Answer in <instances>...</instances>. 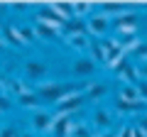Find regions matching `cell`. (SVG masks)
I'll use <instances>...</instances> for the list:
<instances>
[{"mask_svg":"<svg viewBox=\"0 0 147 137\" xmlns=\"http://www.w3.org/2000/svg\"><path fill=\"white\" fill-rule=\"evenodd\" d=\"M135 127H140V130L147 135V113H142V115H140V120H137V125H135Z\"/></svg>","mask_w":147,"mask_h":137,"instance_id":"4dcf8cb0","label":"cell"},{"mask_svg":"<svg viewBox=\"0 0 147 137\" xmlns=\"http://www.w3.org/2000/svg\"><path fill=\"white\" fill-rule=\"evenodd\" d=\"M93 10H96V7L91 5V3H74V17H79V20L88 17Z\"/></svg>","mask_w":147,"mask_h":137,"instance_id":"cb8c5ba5","label":"cell"},{"mask_svg":"<svg viewBox=\"0 0 147 137\" xmlns=\"http://www.w3.org/2000/svg\"><path fill=\"white\" fill-rule=\"evenodd\" d=\"M74 91H81V88L74 83H61V81H42V83L34 86V93L39 95V100L52 103V105H57L64 95L74 93Z\"/></svg>","mask_w":147,"mask_h":137,"instance_id":"6da1fadb","label":"cell"},{"mask_svg":"<svg viewBox=\"0 0 147 137\" xmlns=\"http://www.w3.org/2000/svg\"><path fill=\"white\" fill-rule=\"evenodd\" d=\"M110 27H113V20L105 17L100 10H93L88 17H86V34H88V37L103 39V37H108Z\"/></svg>","mask_w":147,"mask_h":137,"instance_id":"7a4b0ae2","label":"cell"},{"mask_svg":"<svg viewBox=\"0 0 147 137\" xmlns=\"http://www.w3.org/2000/svg\"><path fill=\"white\" fill-rule=\"evenodd\" d=\"M52 120H54V115H52L49 110H44V108L34 110V113H32V120H30L32 132H39V135L49 132V130H52Z\"/></svg>","mask_w":147,"mask_h":137,"instance_id":"8992f818","label":"cell"},{"mask_svg":"<svg viewBox=\"0 0 147 137\" xmlns=\"http://www.w3.org/2000/svg\"><path fill=\"white\" fill-rule=\"evenodd\" d=\"M0 137H20V132L12 125H7V127H0Z\"/></svg>","mask_w":147,"mask_h":137,"instance_id":"f1b7e54d","label":"cell"},{"mask_svg":"<svg viewBox=\"0 0 147 137\" xmlns=\"http://www.w3.org/2000/svg\"><path fill=\"white\" fill-rule=\"evenodd\" d=\"M132 56H135V64H147V42H140L135 49H132Z\"/></svg>","mask_w":147,"mask_h":137,"instance_id":"484cf974","label":"cell"},{"mask_svg":"<svg viewBox=\"0 0 147 137\" xmlns=\"http://www.w3.org/2000/svg\"><path fill=\"white\" fill-rule=\"evenodd\" d=\"M96 66H98V64H93V61H91L88 56H79L76 61H74L71 71H74L76 76H91V74L96 71Z\"/></svg>","mask_w":147,"mask_h":137,"instance_id":"9a60e30c","label":"cell"},{"mask_svg":"<svg viewBox=\"0 0 147 137\" xmlns=\"http://www.w3.org/2000/svg\"><path fill=\"white\" fill-rule=\"evenodd\" d=\"M22 71H25V76L30 81H42L44 76H47V64L44 61H37V59H30V61H25V66H22Z\"/></svg>","mask_w":147,"mask_h":137,"instance_id":"9c48e42d","label":"cell"},{"mask_svg":"<svg viewBox=\"0 0 147 137\" xmlns=\"http://www.w3.org/2000/svg\"><path fill=\"white\" fill-rule=\"evenodd\" d=\"M34 34H37V39H47V42H57L59 37H61V30H54V27H49V25H42V22H37L34 20Z\"/></svg>","mask_w":147,"mask_h":137,"instance_id":"4fadbf2b","label":"cell"},{"mask_svg":"<svg viewBox=\"0 0 147 137\" xmlns=\"http://www.w3.org/2000/svg\"><path fill=\"white\" fill-rule=\"evenodd\" d=\"M132 137H147V135L140 130V127H135V125H132Z\"/></svg>","mask_w":147,"mask_h":137,"instance_id":"d6a6232c","label":"cell"},{"mask_svg":"<svg viewBox=\"0 0 147 137\" xmlns=\"http://www.w3.org/2000/svg\"><path fill=\"white\" fill-rule=\"evenodd\" d=\"M137 10L132 7V10H127L125 15L115 17L113 20V30L118 32V34H123V37H130V34H137Z\"/></svg>","mask_w":147,"mask_h":137,"instance_id":"5b68a950","label":"cell"},{"mask_svg":"<svg viewBox=\"0 0 147 137\" xmlns=\"http://www.w3.org/2000/svg\"><path fill=\"white\" fill-rule=\"evenodd\" d=\"M0 52H5V42L3 39H0Z\"/></svg>","mask_w":147,"mask_h":137,"instance_id":"d590c367","label":"cell"},{"mask_svg":"<svg viewBox=\"0 0 147 137\" xmlns=\"http://www.w3.org/2000/svg\"><path fill=\"white\" fill-rule=\"evenodd\" d=\"M105 95H108V86L100 83V81H91V83H86V88H84V98L91 100V103H100Z\"/></svg>","mask_w":147,"mask_h":137,"instance_id":"8fae6325","label":"cell"},{"mask_svg":"<svg viewBox=\"0 0 147 137\" xmlns=\"http://www.w3.org/2000/svg\"><path fill=\"white\" fill-rule=\"evenodd\" d=\"M20 137H34V135H32V132H25V135H20Z\"/></svg>","mask_w":147,"mask_h":137,"instance_id":"8d00e7d4","label":"cell"},{"mask_svg":"<svg viewBox=\"0 0 147 137\" xmlns=\"http://www.w3.org/2000/svg\"><path fill=\"white\" fill-rule=\"evenodd\" d=\"M52 7H54V12H57L64 22H66V20H74V5H71V3H54Z\"/></svg>","mask_w":147,"mask_h":137,"instance_id":"ffe728a7","label":"cell"},{"mask_svg":"<svg viewBox=\"0 0 147 137\" xmlns=\"http://www.w3.org/2000/svg\"><path fill=\"white\" fill-rule=\"evenodd\" d=\"M115 137H132V125H130V122H127V125H123V130L118 132Z\"/></svg>","mask_w":147,"mask_h":137,"instance_id":"f546056e","label":"cell"},{"mask_svg":"<svg viewBox=\"0 0 147 137\" xmlns=\"http://www.w3.org/2000/svg\"><path fill=\"white\" fill-rule=\"evenodd\" d=\"M91 125H93L98 132H108V127L113 125V113H110L108 108L96 105V110L91 113Z\"/></svg>","mask_w":147,"mask_h":137,"instance_id":"52a82bcc","label":"cell"},{"mask_svg":"<svg viewBox=\"0 0 147 137\" xmlns=\"http://www.w3.org/2000/svg\"><path fill=\"white\" fill-rule=\"evenodd\" d=\"M17 105H20V108H25V110H32V113H34V110H39V108H44L37 93H25V95H20V98H17Z\"/></svg>","mask_w":147,"mask_h":137,"instance_id":"e0dca14e","label":"cell"},{"mask_svg":"<svg viewBox=\"0 0 147 137\" xmlns=\"http://www.w3.org/2000/svg\"><path fill=\"white\" fill-rule=\"evenodd\" d=\"M118 100H140V95H137V88L132 83H123L120 91H118Z\"/></svg>","mask_w":147,"mask_h":137,"instance_id":"44dd1931","label":"cell"},{"mask_svg":"<svg viewBox=\"0 0 147 137\" xmlns=\"http://www.w3.org/2000/svg\"><path fill=\"white\" fill-rule=\"evenodd\" d=\"M137 76L140 81H147V64H137Z\"/></svg>","mask_w":147,"mask_h":137,"instance_id":"1f68e13d","label":"cell"},{"mask_svg":"<svg viewBox=\"0 0 147 137\" xmlns=\"http://www.w3.org/2000/svg\"><path fill=\"white\" fill-rule=\"evenodd\" d=\"M0 32H3V22H0Z\"/></svg>","mask_w":147,"mask_h":137,"instance_id":"74e56055","label":"cell"},{"mask_svg":"<svg viewBox=\"0 0 147 137\" xmlns=\"http://www.w3.org/2000/svg\"><path fill=\"white\" fill-rule=\"evenodd\" d=\"M0 81H3V79H0Z\"/></svg>","mask_w":147,"mask_h":137,"instance_id":"f35d334b","label":"cell"},{"mask_svg":"<svg viewBox=\"0 0 147 137\" xmlns=\"http://www.w3.org/2000/svg\"><path fill=\"white\" fill-rule=\"evenodd\" d=\"M66 39V47L69 49H74V52H88V47H91V37L88 34H71V37H64Z\"/></svg>","mask_w":147,"mask_h":137,"instance_id":"5bb4252c","label":"cell"},{"mask_svg":"<svg viewBox=\"0 0 147 137\" xmlns=\"http://www.w3.org/2000/svg\"><path fill=\"white\" fill-rule=\"evenodd\" d=\"M140 42H142V39L137 37V34H130V37H123V39H120V47H123V52H125V56H127V54H132V49H135Z\"/></svg>","mask_w":147,"mask_h":137,"instance_id":"d4e9b609","label":"cell"},{"mask_svg":"<svg viewBox=\"0 0 147 137\" xmlns=\"http://www.w3.org/2000/svg\"><path fill=\"white\" fill-rule=\"evenodd\" d=\"M88 52H91V56H88V59H91L93 64H105V52H103V47H100L98 39H91Z\"/></svg>","mask_w":147,"mask_h":137,"instance_id":"ac0fdd59","label":"cell"},{"mask_svg":"<svg viewBox=\"0 0 147 137\" xmlns=\"http://www.w3.org/2000/svg\"><path fill=\"white\" fill-rule=\"evenodd\" d=\"M12 108V100H10V95H5V93H0V113H5V110H10Z\"/></svg>","mask_w":147,"mask_h":137,"instance_id":"83f0119b","label":"cell"},{"mask_svg":"<svg viewBox=\"0 0 147 137\" xmlns=\"http://www.w3.org/2000/svg\"><path fill=\"white\" fill-rule=\"evenodd\" d=\"M15 30H17V34H20V39H22V44H32V42H37V34H34V27H25V25H15Z\"/></svg>","mask_w":147,"mask_h":137,"instance_id":"7402d4cb","label":"cell"},{"mask_svg":"<svg viewBox=\"0 0 147 137\" xmlns=\"http://www.w3.org/2000/svg\"><path fill=\"white\" fill-rule=\"evenodd\" d=\"M110 71H113L118 79H123V83H132L135 86L137 81H140V76H137V64L130 61V56H123L120 61H115V66L110 68Z\"/></svg>","mask_w":147,"mask_h":137,"instance_id":"277c9868","label":"cell"},{"mask_svg":"<svg viewBox=\"0 0 147 137\" xmlns=\"http://www.w3.org/2000/svg\"><path fill=\"white\" fill-rule=\"evenodd\" d=\"M91 137H115L113 132H96V135H91Z\"/></svg>","mask_w":147,"mask_h":137,"instance_id":"e575fe53","label":"cell"},{"mask_svg":"<svg viewBox=\"0 0 147 137\" xmlns=\"http://www.w3.org/2000/svg\"><path fill=\"white\" fill-rule=\"evenodd\" d=\"M84 103H86V98H84V88H81V91H74V93L64 95L54 108H57L59 115H74V113H79L84 108Z\"/></svg>","mask_w":147,"mask_h":137,"instance_id":"3957f363","label":"cell"},{"mask_svg":"<svg viewBox=\"0 0 147 137\" xmlns=\"http://www.w3.org/2000/svg\"><path fill=\"white\" fill-rule=\"evenodd\" d=\"M145 100H115V110L120 115H137V113H145Z\"/></svg>","mask_w":147,"mask_h":137,"instance_id":"7c38bea8","label":"cell"},{"mask_svg":"<svg viewBox=\"0 0 147 137\" xmlns=\"http://www.w3.org/2000/svg\"><path fill=\"white\" fill-rule=\"evenodd\" d=\"M10 10H15V12H27V5H10Z\"/></svg>","mask_w":147,"mask_h":137,"instance_id":"836d02e7","label":"cell"},{"mask_svg":"<svg viewBox=\"0 0 147 137\" xmlns=\"http://www.w3.org/2000/svg\"><path fill=\"white\" fill-rule=\"evenodd\" d=\"M61 34H64V37H71V34H86V20H79V17L66 20L64 27H61Z\"/></svg>","mask_w":147,"mask_h":137,"instance_id":"2e32d148","label":"cell"},{"mask_svg":"<svg viewBox=\"0 0 147 137\" xmlns=\"http://www.w3.org/2000/svg\"><path fill=\"white\" fill-rule=\"evenodd\" d=\"M69 137H91V125H88V122H76V120H74Z\"/></svg>","mask_w":147,"mask_h":137,"instance_id":"603a6c76","label":"cell"},{"mask_svg":"<svg viewBox=\"0 0 147 137\" xmlns=\"http://www.w3.org/2000/svg\"><path fill=\"white\" fill-rule=\"evenodd\" d=\"M3 34H5V44H12V47H25L20 39V34H17L15 25H5L3 27Z\"/></svg>","mask_w":147,"mask_h":137,"instance_id":"d6986e66","label":"cell"},{"mask_svg":"<svg viewBox=\"0 0 147 137\" xmlns=\"http://www.w3.org/2000/svg\"><path fill=\"white\" fill-rule=\"evenodd\" d=\"M71 115H59V113H54V120H52V135L54 137H69V132H71Z\"/></svg>","mask_w":147,"mask_h":137,"instance_id":"30bf717a","label":"cell"},{"mask_svg":"<svg viewBox=\"0 0 147 137\" xmlns=\"http://www.w3.org/2000/svg\"><path fill=\"white\" fill-rule=\"evenodd\" d=\"M37 22H42V25H49V27H54V30H61L64 27V20L54 12V7L52 5H44V7H39L37 10V17H34Z\"/></svg>","mask_w":147,"mask_h":137,"instance_id":"ba28073f","label":"cell"},{"mask_svg":"<svg viewBox=\"0 0 147 137\" xmlns=\"http://www.w3.org/2000/svg\"><path fill=\"white\" fill-rule=\"evenodd\" d=\"M135 88H137V95H140V100H145V103H147V81H137Z\"/></svg>","mask_w":147,"mask_h":137,"instance_id":"4316f807","label":"cell"}]
</instances>
